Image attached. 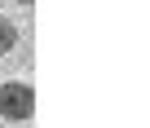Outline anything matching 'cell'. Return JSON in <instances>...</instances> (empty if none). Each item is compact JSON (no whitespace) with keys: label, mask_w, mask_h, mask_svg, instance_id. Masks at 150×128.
Instances as JSON below:
<instances>
[{"label":"cell","mask_w":150,"mask_h":128,"mask_svg":"<svg viewBox=\"0 0 150 128\" xmlns=\"http://www.w3.org/2000/svg\"><path fill=\"white\" fill-rule=\"evenodd\" d=\"M0 115H5V119H31V115H35V93H31V84H22V80L0 84Z\"/></svg>","instance_id":"1"},{"label":"cell","mask_w":150,"mask_h":128,"mask_svg":"<svg viewBox=\"0 0 150 128\" xmlns=\"http://www.w3.org/2000/svg\"><path fill=\"white\" fill-rule=\"evenodd\" d=\"M13 44H18V27L0 13V53H13Z\"/></svg>","instance_id":"2"}]
</instances>
